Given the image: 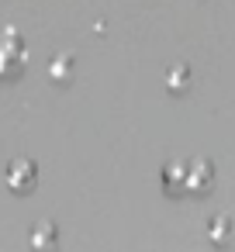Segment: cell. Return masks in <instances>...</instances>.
<instances>
[{
    "instance_id": "6da1fadb",
    "label": "cell",
    "mask_w": 235,
    "mask_h": 252,
    "mask_svg": "<svg viewBox=\"0 0 235 252\" xmlns=\"http://www.w3.org/2000/svg\"><path fill=\"white\" fill-rule=\"evenodd\" d=\"M214 187V166L207 159H194L183 166V190L187 193H207Z\"/></svg>"
},
{
    "instance_id": "7a4b0ae2",
    "label": "cell",
    "mask_w": 235,
    "mask_h": 252,
    "mask_svg": "<svg viewBox=\"0 0 235 252\" xmlns=\"http://www.w3.org/2000/svg\"><path fill=\"white\" fill-rule=\"evenodd\" d=\"M4 180H7V187L11 190H18V193H28L35 183H38V166L32 162V159H14L11 166H7V173H4Z\"/></svg>"
},
{
    "instance_id": "3957f363",
    "label": "cell",
    "mask_w": 235,
    "mask_h": 252,
    "mask_svg": "<svg viewBox=\"0 0 235 252\" xmlns=\"http://www.w3.org/2000/svg\"><path fill=\"white\" fill-rule=\"evenodd\" d=\"M59 249V228L52 221H38L32 228V252H56Z\"/></svg>"
},
{
    "instance_id": "277c9868",
    "label": "cell",
    "mask_w": 235,
    "mask_h": 252,
    "mask_svg": "<svg viewBox=\"0 0 235 252\" xmlns=\"http://www.w3.org/2000/svg\"><path fill=\"white\" fill-rule=\"evenodd\" d=\"M163 190L166 193H183V166L180 162H166L163 166Z\"/></svg>"
},
{
    "instance_id": "5b68a950",
    "label": "cell",
    "mask_w": 235,
    "mask_h": 252,
    "mask_svg": "<svg viewBox=\"0 0 235 252\" xmlns=\"http://www.w3.org/2000/svg\"><path fill=\"white\" fill-rule=\"evenodd\" d=\"M166 87H169L173 94H183V90L190 87V69H187V66H173V69L166 73Z\"/></svg>"
},
{
    "instance_id": "8992f818",
    "label": "cell",
    "mask_w": 235,
    "mask_h": 252,
    "mask_svg": "<svg viewBox=\"0 0 235 252\" xmlns=\"http://www.w3.org/2000/svg\"><path fill=\"white\" fill-rule=\"evenodd\" d=\"M228 235H232V218L228 214H218L211 221V242L214 245H228Z\"/></svg>"
},
{
    "instance_id": "52a82bcc",
    "label": "cell",
    "mask_w": 235,
    "mask_h": 252,
    "mask_svg": "<svg viewBox=\"0 0 235 252\" xmlns=\"http://www.w3.org/2000/svg\"><path fill=\"white\" fill-rule=\"evenodd\" d=\"M49 76H52V80H69V76H73L69 59H56V63H52V69H49Z\"/></svg>"
}]
</instances>
